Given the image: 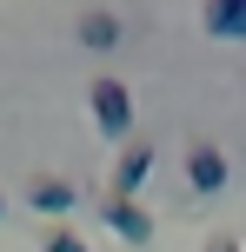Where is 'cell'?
I'll use <instances>...</instances> for the list:
<instances>
[{
    "label": "cell",
    "mask_w": 246,
    "mask_h": 252,
    "mask_svg": "<svg viewBox=\"0 0 246 252\" xmlns=\"http://www.w3.org/2000/svg\"><path fill=\"white\" fill-rule=\"evenodd\" d=\"M87 106H93V126H100V133H113V139L133 133V93H127V80L100 73V80L87 87Z\"/></svg>",
    "instance_id": "6da1fadb"
},
{
    "label": "cell",
    "mask_w": 246,
    "mask_h": 252,
    "mask_svg": "<svg viewBox=\"0 0 246 252\" xmlns=\"http://www.w3.org/2000/svg\"><path fill=\"white\" fill-rule=\"evenodd\" d=\"M146 173H153V146L146 139H127L113 159V199H133V192L146 186Z\"/></svg>",
    "instance_id": "7a4b0ae2"
},
{
    "label": "cell",
    "mask_w": 246,
    "mask_h": 252,
    "mask_svg": "<svg viewBox=\"0 0 246 252\" xmlns=\"http://www.w3.org/2000/svg\"><path fill=\"white\" fill-rule=\"evenodd\" d=\"M226 173H233V166H226V153L213 146V139H193V146H186V179H193V192H220Z\"/></svg>",
    "instance_id": "3957f363"
},
{
    "label": "cell",
    "mask_w": 246,
    "mask_h": 252,
    "mask_svg": "<svg viewBox=\"0 0 246 252\" xmlns=\"http://www.w3.org/2000/svg\"><path fill=\"white\" fill-rule=\"evenodd\" d=\"M100 219H106V226H113L127 246H146V239H153V213H146L140 199H106V206H100Z\"/></svg>",
    "instance_id": "277c9868"
},
{
    "label": "cell",
    "mask_w": 246,
    "mask_h": 252,
    "mask_svg": "<svg viewBox=\"0 0 246 252\" xmlns=\"http://www.w3.org/2000/svg\"><path fill=\"white\" fill-rule=\"evenodd\" d=\"M73 179H34V186H27V206H34V213H73Z\"/></svg>",
    "instance_id": "5b68a950"
},
{
    "label": "cell",
    "mask_w": 246,
    "mask_h": 252,
    "mask_svg": "<svg viewBox=\"0 0 246 252\" xmlns=\"http://www.w3.org/2000/svg\"><path fill=\"white\" fill-rule=\"evenodd\" d=\"M207 33L246 40V0H207Z\"/></svg>",
    "instance_id": "8992f818"
},
{
    "label": "cell",
    "mask_w": 246,
    "mask_h": 252,
    "mask_svg": "<svg viewBox=\"0 0 246 252\" xmlns=\"http://www.w3.org/2000/svg\"><path fill=\"white\" fill-rule=\"evenodd\" d=\"M80 47H93V53L120 47V13H80Z\"/></svg>",
    "instance_id": "52a82bcc"
},
{
    "label": "cell",
    "mask_w": 246,
    "mask_h": 252,
    "mask_svg": "<svg viewBox=\"0 0 246 252\" xmlns=\"http://www.w3.org/2000/svg\"><path fill=\"white\" fill-rule=\"evenodd\" d=\"M47 252H87V239H80L73 226H53L47 232Z\"/></svg>",
    "instance_id": "ba28073f"
},
{
    "label": "cell",
    "mask_w": 246,
    "mask_h": 252,
    "mask_svg": "<svg viewBox=\"0 0 246 252\" xmlns=\"http://www.w3.org/2000/svg\"><path fill=\"white\" fill-rule=\"evenodd\" d=\"M207 252H240V239H233V232H213V239H207Z\"/></svg>",
    "instance_id": "9c48e42d"
},
{
    "label": "cell",
    "mask_w": 246,
    "mask_h": 252,
    "mask_svg": "<svg viewBox=\"0 0 246 252\" xmlns=\"http://www.w3.org/2000/svg\"><path fill=\"white\" fill-rule=\"evenodd\" d=\"M0 219H7V199H0Z\"/></svg>",
    "instance_id": "30bf717a"
}]
</instances>
